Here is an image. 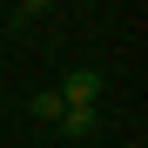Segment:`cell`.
Segmentation results:
<instances>
[{
  "mask_svg": "<svg viewBox=\"0 0 148 148\" xmlns=\"http://www.w3.org/2000/svg\"><path fill=\"white\" fill-rule=\"evenodd\" d=\"M101 88H108V74H94V67H74V74H67L54 94H61L67 108H94V101H101Z\"/></svg>",
  "mask_w": 148,
  "mask_h": 148,
  "instance_id": "6da1fadb",
  "label": "cell"
},
{
  "mask_svg": "<svg viewBox=\"0 0 148 148\" xmlns=\"http://www.w3.org/2000/svg\"><path fill=\"white\" fill-rule=\"evenodd\" d=\"M54 128H61V135H74V141H81V135H94V128H101V108H67V114L54 121Z\"/></svg>",
  "mask_w": 148,
  "mask_h": 148,
  "instance_id": "7a4b0ae2",
  "label": "cell"
},
{
  "mask_svg": "<svg viewBox=\"0 0 148 148\" xmlns=\"http://www.w3.org/2000/svg\"><path fill=\"white\" fill-rule=\"evenodd\" d=\"M61 114H67V101H61L54 88H47V94H34V121H47V128H54Z\"/></svg>",
  "mask_w": 148,
  "mask_h": 148,
  "instance_id": "3957f363",
  "label": "cell"
}]
</instances>
